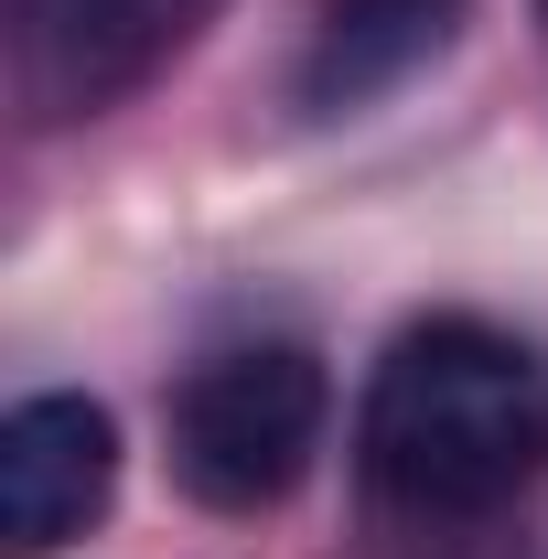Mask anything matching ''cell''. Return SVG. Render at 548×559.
Here are the masks:
<instances>
[{"instance_id": "obj_1", "label": "cell", "mask_w": 548, "mask_h": 559, "mask_svg": "<svg viewBox=\"0 0 548 559\" xmlns=\"http://www.w3.org/2000/svg\"><path fill=\"white\" fill-rule=\"evenodd\" d=\"M366 485L409 516H495L548 474V355L505 323L430 312L377 355L355 409Z\"/></svg>"}, {"instance_id": "obj_2", "label": "cell", "mask_w": 548, "mask_h": 559, "mask_svg": "<svg viewBox=\"0 0 548 559\" xmlns=\"http://www.w3.org/2000/svg\"><path fill=\"white\" fill-rule=\"evenodd\" d=\"M334 377L301 345H226L172 388V474L215 516H259L312 474Z\"/></svg>"}, {"instance_id": "obj_3", "label": "cell", "mask_w": 548, "mask_h": 559, "mask_svg": "<svg viewBox=\"0 0 548 559\" xmlns=\"http://www.w3.org/2000/svg\"><path fill=\"white\" fill-rule=\"evenodd\" d=\"M119 495V419L75 388H44L0 419V549L55 559L75 549Z\"/></svg>"}, {"instance_id": "obj_4", "label": "cell", "mask_w": 548, "mask_h": 559, "mask_svg": "<svg viewBox=\"0 0 548 559\" xmlns=\"http://www.w3.org/2000/svg\"><path fill=\"white\" fill-rule=\"evenodd\" d=\"M463 11L474 0H312V33H301V108H377L388 86H409L419 66H441L463 44Z\"/></svg>"}, {"instance_id": "obj_5", "label": "cell", "mask_w": 548, "mask_h": 559, "mask_svg": "<svg viewBox=\"0 0 548 559\" xmlns=\"http://www.w3.org/2000/svg\"><path fill=\"white\" fill-rule=\"evenodd\" d=\"M183 11L194 0H22V75L44 108L108 97L162 33H183Z\"/></svg>"}, {"instance_id": "obj_6", "label": "cell", "mask_w": 548, "mask_h": 559, "mask_svg": "<svg viewBox=\"0 0 548 559\" xmlns=\"http://www.w3.org/2000/svg\"><path fill=\"white\" fill-rule=\"evenodd\" d=\"M538 22H548V0H538Z\"/></svg>"}]
</instances>
